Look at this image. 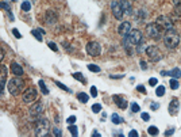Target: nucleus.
<instances>
[{
  "instance_id": "obj_5",
  "label": "nucleus",
  "mask_w": 181,
  "mask_h": 137,
  "mask_svg": "<svg viewBox=\"0 0 181 137\" xmlns=\"http://www.w3.org/2000/svg\"><path fill=\"white\" fill-rule=\"evenodd\" d=\"M50 130V124L46 118H39L35 125V134L37 136H47Z\"/></svg>"
},
{
  "instance_id": "obj_9",
  "label": "nucleus",
  "mask_w": 181,
  "mask_h": 137,
  "mask_svg": "<svg viewBox=\"0 0 181 137\" xmlns=\"http://www.w3.org/2000/svg\"><path fill=\"white\" fill-rule=\"evenodd\" d=\"M111 10H112V14L116 19H123V15H124V12H123V8L120 6L119 1H112L111 4Z\"/></svg>"
},
{
  "instance_id": "obj_30",
  "label": "nucleus",
  "mask_w": 181,
  "mask_h": 137,
  "mask_svg": "<svg viewBox=\"0 0 181 137\" xmlns=\"http://www.w3.org/2000/svg\"><path fill=\"white\" fill-rule=\"evenodd\" d=\"M88 69L92 71V72H100V67H97V65H95V64H88Z\"/></svg>"
},
{
  "instance_id": "obj_7",
  "label": "nucleus",
  "mask_w": 181,
  "mask_h": 137,
  "mask_svg": "<svg viewBox=\"0 0 181 137\" xmlns=\"http://www.w3.org/2000/svg\"><path fill=\"white\" fill-rule=\"evenodd\" d=\"M85 49H87L88 55L92 56V57H96V56H99L100 53H102V46H100V43L96 42V41H91V42H88L87 46H85Z\"/></svg>"
},
{
  "instance_id": "obj_39",
  "label": "nucleus",
  "mask_w": 181,
  "mask_h": 137,
  "mask_svg": "<svg viewBox=\"0 0 181 137\" xmlns=\"http://www.w3.org/2000/svg\"><path fill=\"white\" fill-rule=\"evenodd\" d=\"M139 65H141V69H147V64H146V61H143V60H142V61H139Z\"/></svg>"
},
{
  "instance_id": "obj_18",
  "label": "nucleus",
  "mask_w": 181,
  "mask_h": 137,
  "mask_svg": "<svg viewBox=\"0 0 181 137\" xmlns=\"http://www.w3.org/2000/svg\"><path fill=\"white\" fill-rule=\"evenodd\" d=\"M45 18H46V22L47 23H54L55 20H57V14H55V12H53V11H47L46 12V15H45Z\"/></svg>"
},
{
  "instance_id": "obj_51",
  "label": "nucleus",
  "mask_w": 181,
  "mask_h": 137,
  "mask_svg": "<svg viewBox=\"0 0 181 137\" xmlns=\"http://www.w3.org/2000/svg\"><path fill=\"white\" fill-rule=\"evenodd\" d=\"M8 18H10V20H14V15L11 14V11H8Z\"/></svg>"
},
{
  "instance_id": "obj_42",
  "label": "nucleus",
  "mask_w": 181,
  "mask_h": 137,
  "mask_svg": "<svg viewBox=\"0 0 181 137\" xmlns=\"http://www.w3.org/2000/svg\"><path fill=\"white\" fill-rule=\"evenodd\" d=\"M0 8H3V10H6V11H10V7H8V4L1 3V1H0Z\"/></svg>"
},
{
  "instance_id": "obj_48",
  "label": "nucleus",
  "mask_w": 181,
  "mask_h": 137,
  "mask_svg": "<svg viewBox=\"0 0 181 137\" xmlns=\"http://www.w3.org/2000/svg\"><path fill=\"white\" fill-rule=\"evenodd\" d=\"M128 136H130V137H137L138 136V132H137V130H131L130 133H128Z\"/></svg>"
},
{
  "instance_id": "obj_4",
  "label": "nucleus",
  "mask_w": 181,
  "mask_h": 137,
  "mask_svg": "<svg viewBox=\"0 0 181 137\" xmlns=\"http://www.w3.org/2000/svg\"><path fill=\"white\" fill-rule=\"evenodd\" d=\"M162 31L164 29L155 22V23H149L146 26V34L151 39H160L162 37Z\"/></svg>"
},
{
  "instance_id": "obj_8",
  "label": "nucleus",
  "mask_w": 181,
  "mask_h": 137,
  "mask_svg": "<svg viewBox=\"0 0 181 137\" xmlns=\"http://www.w3.org/2000/svg\"><path fill=\"white\" fill-rule=\"evenodd\" d=\"M37 98H38V91L34 87H28L23 91V101L26 103L34 102V101H37Z\"/></svg>"
},
{
  "instance_id": "obj_32",
  "label": "nucleus",
  "mask_w": 181,
  "mask_h": 137,
  "mask_svg": "<svg viewBox=\"0 0 181 137\" xmlns=\"http://www.w3.org/2000/svg\"><path fill=\"white\" fill-rule=\"evenodd\" d=\"M130 109H131V111H133V113H138L141 107H139V105H138V103H134V102H133V103L130 105Z\"/></svg>"
},
{
  "instance_id": "obj_46",
  "label": "nucleus",
  "mask_w": 181,
  "mask_h": 137,
  "mask_svg": "<svg viewBox=\"0 0 181 137\" xmlns=\"http://www.w3.org/2000/svg\"><path fill=\"white\" fill-rule=\"evenodd\" d=\"M151 110H158V107H160V103H151Z\"/></svg>"
},
{
  "instance_id": "obj_31",
  "label": "nucleus",
  "mask_w": 181,
  "mask_h": 137,
  "mask_svg": "<svg viewBox=\"0 0 181 137\" xmlns=\"http://www.w3.org/2000/svg\"><path fill=\"white\" fill-rule=\"evenodd\" d=\"M92 111H93V113H100V111H102V105H100V103L92 105Z\"/></svg>"
},
{
  "instance_id": "obj_50",
  "label": "nucleus",
  "mask_w": 181,
  "mask_h": 137,
  "mask_svg": "<svg viewBox=\"0 0 181 137\" xmlns=\"http://www.w3.org/2000/svg\"><path fill=\"white\" fill-rule=\"evenodd\" d=\"M3 57H4V52L0 49V63H1V60H3Z\"/></svg>"
},
{
  "instance_id": "obj_15",
  "label": "nucleus",
  "mask_w": 181,
  "mask_h": 137,
  "mask_svg": "<svg viewBox=\"0 0 181 137\" xmlns=\"http://www.w3.org/2000/svg\"><path fill=\"white\" fill-rule=\"evenodd\" d=\"M162 76H172L174 79H180L181 78V71L178 68H174L172 71H162L161 72Z\"/></svg>"
},
{
  "instance_id": "obj_24",
  "label": "nucleus",
  "mask_w": 181,
  "mask_h": 137,
  "mask_svg": "<svg viewBox=\"0 0 181 137\" xmlns=\"http://www.w3.org/2000/svg\"><path fill=\"white\" fill-rule=\"evenodd\" d=\"M169 84H170V88H172V90H177L178 87H180V83H178V80H177V79H174V78L169 82Z\"/></svg>"
},
{
  "instance_id": "obj_2",
  "label": "nucleus",
  "mask_w": 181,
  "mask_h": 137,
  "mask_svg": "<svg viewBox=\"0 0 181 137\" xmlns=\"http://www.w3.org/2000/svg\"><path fill=\"white\" fill-rule=\"evenodd\" d=\"M164 43L169 49H176L178 46V43H180V34L174 29L166 30L165 35H164Z\"/></svg>"
},
{
  "instance_id": "obj_3",
  "label": "nucleus",
  "mask_w": 181,
  "mask_h": 137,
  "mask_svg": "<svg viewBox=\"0 0 181 137\" xmlns=\"http://www.w3.org/2000/svg\"><path fill=\"white\" fill-rule=\"evenodd\" d=\"M24 82L20 79V76H14V78L8 82V91L11 95H18L20 91L23 90Z\"/></svg>"
},
{
  "instance_id": "obj_11",
  "label": "nucleus",
  "mask_w": 181,
  "mask_h": 137,
  "mask_svg": "<svg viewBox=\"0 0 181 137\" xmlns=\"http://www.w3.org/2000/svg\"><path fill=\"white\" fill-rule=\"evenodd\" d=\"M44 105L41 102H37L35 105H32L31 107H30V115L31 117H39L41 114L44 113Z\"/></svg>"
},
{
  "instance_id": "obj_21",
  "label": "nucleus",
  "mask_w": 181,
  "mask_h": 137,
  "mask_svg": "<svg viewBox=\"0 0 181 137\" xmlns=\"http://www.w3.org/2000/svg\"><path fill=\"white\" fill-rule=\"evenodd\" d=\"M77 99H79L80 102L87 103V102H88V99H89V95H87L85 92H80V94L77 95Z\"/></svg>"
},
{
  "instance_id": "obj_44",
  "label": "nucleus",
  "mask_w": 181,
  "mask_h": 137,
  "mask_svg": "<svg viewBox=\"0 0 181 137\" xmlns=\"http://www.w3.org/2000/svg\"><path fill=\"white\" fill-rule=\"evenodd\" d=\"M137 90L139 91V92H142V94H146V88L143 86H138L137 87Z\"/></svg>"
},
{
  "instance_id": "obj_22",
  "label": "nucleus",
  "mask_w": 181,
  "mask_h": 137,
  "mask_svg": "<svg viewBox=\"0 0 181 137\" xmlns=\"http://www.w3.org/2000/svg\"><path fill=\"white\" fill-rule=\"evenodd\" d=\"M111 121L114 122L115 125H119V124H122V122H123V118H120L118 114H112V117H111Z\"/></svg>"
},
{
  "instance_id": "obj_6",
  "label": "nucleus",
  "mask_w": 181,
  "mask_h": 137,
  "mask_svg": "<svg viewBox=\"0 0 181 137\" xmlns=\"http://www.w3.org/2000/svg\"><path fill=\"white\" fill-rule=\"evenodd\" d=\"M145 52H146V55H147V57H149L151 61H154V63H157V61H160V60L162 59V55H161V52H160V49H158L157 46H154V45L147 46Z\"/></svg>"
},
{
  "instance_id": "obj_37",
  "label": "nucleus",
  "mask_w": 181,
  "mask_h": 137,
  "mask_svg": "<svg viewBox=\"0 0 181 137\" xmlns=\"http://www.w3.org/2000/svg\"><path fill=\"white\" fill-rule=\"evenodd\" d=\"M76 120H77V118H76L75 115H70V117H69V118L66 120L68 125H70V124H75V122H76Z\"/></svg>"
},
{
  "instance_id": "obj_33",
  "label": "nucleus",
  "mask_w": 181,
  "mask_h": 137,
  "mask_svg": "<svg viewBox=\"0 0 181 137\" xmlns=\"http://www.w3.org/2000/svg\"><path fill=\"white\" fill-rule=\"evenodd\" d=\"M55 84H57V86H58L59 88H62L64 91H68V92H72V90H70V88H68L66 86H64V84H62L61 82H55Z\"/></svg>"
},
{
  "instance_id": "obj_38",
  "label": "nucleus",
  "mask_w": 181,
  "mask_h": 137,
  "mask_svg": "<svg viewBox=\"0 0 181 137\" xmlns=\"http://www.w3.org/2000/svg\"><path fill=\"white\" fill-rule=\"evenodd\" d=\"M12 34L15 35L16 38H22V34L18 31V29H12Z\"/></svg>"
},
{
  "instance_id": "obj_19",
  "label": "nucleus",
  "mask_w": 181,
  "mask_h": 137,
  "mask_svg": "<svg viewBox=\"0 0 181 137\" xmlns=\"http://www.w3.org/2000/svg\"><path fill=\"white\" fill-rule=\"evenodd\" d=\"M6 79H7V67L0 64V82L6 83Z\"/></svg>"
},
{
  "instance_id": "obj_12",
  "label": "nucleus",
  "mask_w": 181,
  "mask_h": 137,
  "mask_svg": "<svg viewBox=\"0 0 181 137\" xmlns=\"http://www.w3.org/2000/svg\"><path fill=\"white\" fill-rule=\"evenodd\" d=\"M112 99H114L115 105L118 106L119 109H122V110L127 109V106H128V103H127V101H126L124 98H123L122 95H114V96H112Z\"/></svg>"
},
{
  "instance_id": "obj_34",
  "label": "nucleus",
  "mask_w": 181,
  "mask_h": 137,
  "mask_svg": "<svg viewBox=\"0 0 181 137\" xmlns=\"http://www.w3.org/2000/svg\"><path fill=\"white\" fill-rule=\"evenodd\" d=\"M91 96H93V98L97 96V90H96V87H95V86L91 87Z\"/></svg>"
},
{
  "instance_id": "obj_25",
  "label": "nucleus",
  "mask_w": 181,
  "mask_h": 137,
  "mask_svg": "<svg viewBox=\"0 0 181 137\" xmlns=\"http://www.w3.org/2000/svg\"><path fill=\"white\" fill-rule=\"evenodd\" d=\"M147 132H149L150 136H157V134L160 133L157 126H149V128H147Z\"/></svg>"
},
{
  "instance_id": "obj_27",
  "label": "nucleus",
  "mask_w": 181,
  "mask_h": 137,
  "mask_svg": "<svg viewBox=\"0 0 181 137\" xmlns=\"http://www.w3.org/2000/svg\"><path fill=\"white\" fill-rule=\"evenodd\" d=\"M73 78H75L76 80H80L81 83H85V82H87V80H85V78H84L83 75L80 73V72H75V73H73Z\"/></svg>"
},
{
  "instance_id": "obj_40",
  "label": "nucleus",
  "mask_w": 181,
  "mask_h": 137,
  "mask_svg": "<svg viewBox=\"0 0 181 137\" xmlns=\"http://www.w3.org/2000/svg\"><path fill=\"white\" fill-rule=\"evenodd\" d=\"M174 7H176L174 12H176V14H177L178 16H180V15H181V4H178V6H174Z\"/></svg>"
},
{
  "instance_id": "obj_20",
  "label": "nucleus",
  "mask_w": 181,
  "mask_h": 137,
  "mask_svg": "<svg viewBox=\"0 0 181 137\" xmlns=\"http://www.w3.org/2000/svg\"><path fill=\"white\" fill-rule=\"evenodd\" d=\"M38 86H39V88H41V91H42V94L44 95L49 94V90H47V87H46V84H45L44 80H39V82H38Z\"/></svg>"
},
{
  "instance_id": "obj_41",
  "label": "nucleus",
  "mask_w": 181,
  "mask_h": 137,
  "mask_svg": "<svg viewBox=\"0 0 181 137\" xmlns=\"http://www.w3.org/2000/svg\"><path fill=\"white\" fill-rule=\"evenodd\" d=\"M141 117H142V120H143V121H149V120H150V115L147 113H142Z\"/></svg>"
},
{
  "instance_id": "obj_47",
  "label": "nucleus",
  "mask_w": 181,
  "mask_h": 137,
  "mask_svg": "<svg viewBox=\"0 0 181 137\" xmlns=\"http://www.w3.org/2000/svg\"><path fill=\"white\" fill-rule=\"evenodd\" d=\"M174 133V129H169V130H165V136H172Z\"/></svg>"
},
{
  "instance_id": "obj_28",
  "label": "nucleus",
  "mask_w": 181,
  "mask_h": 137,
  "mask_svg": "<svg viewBox=\"0 0 181 137\" xmlns=\"http://www.w3.org/2000/svg\"><path fill=\"white\" fill-rule=\"evenodd\" d=\"M68 129H69V132H70L73 136H77V133H79V130H77V126H76L75 124H70Z\"/></svg>"
},
{
  "instance_id": "obj_26",
  "label": "nucleus",
  "mask_w": 181,
  "mask_h": 137,
  "mask_svg": "<svg viewBox=\"0 0 181 137\" xmlns=\"http://www.w3.org/2000/svg\"><path fill=\"white\" fill-rule=\"evenodd\" d=\"M31 34L34 35L37 38V41H39V42H42V35H41V31L38 30V29H34V30H31Z\"/></svg>"
},
{
  "instance_id": "obj_1",
  "label": "nucleus",
  "mask_w": 181,
  "mask_h": 137,
  "mask_svg": "<svg viewBox=\"0 0 181 137\" xmlns=\"http://www.w3.org/2000/svg\"><path fill=\"white\" fill-rule=\"evenodd\" d=\"M142 41H143V34H142L141 30H137V29L133 30L131 29L130 33L123 37V48L127 50L128 55H133L135 52L137 45H139Z\"/></svg>"
},
{
  "instance_id": "obj_10",
  "label": "nucleus",
  "mask_w": 181,
  "mask_h": 137,
  "mask_svg": "<svg viewBox=\"0 0 181 137\" xmlns=\"http://www.w3.org/2000/svg\"><path fill=\"white\" fill-rule=\"evenodd\" d=\"M157 23L160 24L164 30H170V29H173V22H172L168 16H158Z\"/></svg>"
},
{
  "instance_id": "obj_36",
  "label": "nucleus",
  "mask_w": 181,
  "mask_h": 137,
  "mask_svg": "<svg viewBox=\"0 0 181 137\" xmlns=\"http://www.w3.org/2000/svg\"><path fill=\"white\" fill-rule=\"evenodd\" d=\"M47 46L50 48L51 50H54V52H58V48H57V45H55V43H53V42H49V43H47Z\"/></svg>"
},
{
  "instance_id": "obj_29",
  "label": "nucleus",
  "mask_w": 181,
  "mask_h": 137,
  "mask_svg": "<svg viewBox=\"0 0 181 137\" xmlns=\"http://www.w3.org/2000/svg\"><path fill=\"white\" fill-rule=\"evenodd\" d=\"M22 10H23V11H30V10H31V4H30V1H23V3H22Z\"/></svg>"
},
{
  "instance_id": "obj_45",
  "label": "nucleus",
  "mask_w": 181,
  "mask_h": 137,
  "mask_svg": "<svg viewBox=\"0 0 181 137\" xmlns=\"http://www.w3.org/2000/svg\"><path fill=\"white\" fill-rule=\"evenodd\" d=\"M4 94V82H0V96Z\"/></svg>"
},
{
  "instance_id": "obj_23",
  "label": "nucleus",
  "mask_w": 181,
  "mask_h": 137,
  "mask_svg": "<svg viewBox=\"0 0 181 137\" xmlns=\"http://www.w3.org/2000/svg\"><path fill=\"white\" fill-rule=\"evenodd\" d=\"M165 87L164 86H158L157 88H155V95H157V96H164V95H165Z\"/></svg>"
},
{
  "instance_id": "obj_17",
  "label": "nucleus",
  "mask_w": 181,
  "mask_h": 137,
  "mask_svg": "<svg viewBox=\"0 0 181 137\" xmlns=\"http://www.w3.org/2000/svg\"><path fill=\"white\" fill-rule=\"evenodd\" d=\"M10 68H11V72L15 75V76H22V75H23V68L20 67L18 63H15V61L11 63V67Z\"/></svg>"
},
{
  "instance_id": "obj_16",
  "label": "nucleus",
  "mask_w": 181,
  "mask_h": 137,
  "mask_svg": "<svg viewBox=\"0 0 181 137\" xmlns=\"http://www.w3.org/2000/svg\"><path fill=\"white\" fill-rule=\"evenodd\" d=\"M178 109H180V102H178L177 99H172V102L169 103V113L172 115H176L178 113Z\"/></svg>"
},
{
  "instance_id": "obj_35",
  "label": "nucleus",
  "mask_w": 181,
  "mask_h": 137,
  "mask_svg": "<svg viewBox=\"0 0 181 137\" xmlns=\"http://www.w3.org/2000/svg\"><path fill=\"white\" fill-rule=\"evenodd\" d=\"M149 84L151 87H155V84H158V80L155 78H151V79H149Z\"/></svg>"
},
{
  "instance_id": "obj_14",
  "label": "nucleus",
  "mask_w": 181,
  "mask_h": 137,
  "mask_svg": "<svg viewBox=\"0 0 181 137\" xmlns=\"http://www.w3.org/2000/svg\"><path fill=\"white\" fill-rule=\"evenodd\" d=\"M119 3L123 8V12L127 15H133V6H131L130 0H119Z\"/></svg>"
},
{
  "instance_id": "obj_43",
  "label": "nucleus",
  "mask_w": 181,
  "mask_h": 137,
  "mask_svg": "<svg viewBox=\"0 0 181 137\" xmlns=\"http://www.w3.org/2000/svg\"><path fill=\"white\" fill-rule=\"evenodd\" d=\"M53 133H54V136H61V134H62V132H61V130H59L58 128H54Z\"/></svg>"
},
{
  "instance_id": "obj_49",
  "label": "nucleus",
  "mask_w": 181,
  "mask_h": 137,
  "mask_svg": "<svg viewBox=\"0 0 181 137\" xmlns=\"http://www.w3.org/2000/svg\"><path fill=\"white\" fill-rule=\"evenodd\" d=\"M172 1H173L174 6H178V4H181V0H172Z\"/></svg>"
},
{
  "instance_id": "obj_13",
  "label": "nucleus",
  "mask_w": 181,
  "mask_h": 137,
  "mask_svg": "<svg viewBox=\"0 0 181 137\" xmlns=\"http://www.w3.org/2000/svg\"><path fill=\"white\" fill-rule=\"evenodd\" d=\"M130 30H131V23L130 22H123V23H120V26L118 27V33L122 35V37H124V35L128 34Z\"/></svg>"
}]
</instances>
